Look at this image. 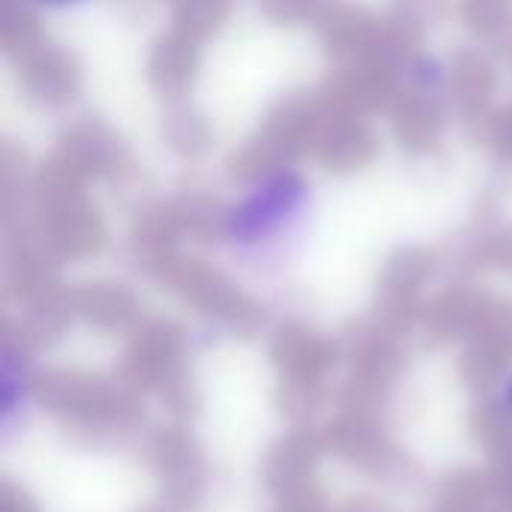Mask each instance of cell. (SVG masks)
<instances>
[{
	"instance_id": "6da1fadb",
	"label": "cell",
	"mask_w": 512,
	"mask_h": 512,
	"mask_svg": "<svg viewBox=\"0 0 512 512\" xmlns=\"http://www.w3.org/2000/svg\"><path fill=\"white\" fill-rule=\"evenodd\" d=\"M324 213V186L297 156H267L243 168L219 195L207 237L240 276H288L312 249Z\"/></svg>"
},
{
	"instance_id": "7a4b0ae2",
	"label": "cell",
	"mask_w": 512,
	"mask_h": 512,
	"mask_svg": "<svg viewBox=\"0 0 512 512\" xmlns=\"http://www.w3.org/2000/svg\"><path fill=\"white\" fill-rule=\"evenodd\" d=\"M39 411V372L30 354L0 339V450L18 447Z\"/></svg>"
},
{
	"instance_id": "3957f363",
	"label": "cell",
	"mask_w": 512,
	"mask_h": 512,
	"mask_svg": "<svg viewBox=\"0 0 512 512\" xmlns=\"http://www.w3.org/2000/svg\"><path fill=\"white\" fill-rule=\"evenodd\" d=\"M402 81L417 99H441L453 87V66L435 51H417L402 63Z\"/></svg>"
},
{
	"instance_id": "277c9868",
	"label": "cell",
	"mask_w": 512,
	"mask_h": 512,
	"mask_svg": "<svg viewBox=\"0 0 512 512\" xmlns=\"http://www.w3.org/2000/svg\"><path fill=\"white\" fill-rule=\"evenodd\" d=\"M489 408L492 414L512 426V357L495 372L492 378V387H489Z\"/></svg>"
},
{
	"instance_id": "5b68a950",
	"label": "cell",
	"mask_w": 512,
	"mask_h": 512,
	"mask_svg": "<svg viewBox=\"0 0 512 512\" xmlns=\"http://www.w3.org/2000/svg\"><path fill=\"white\" fill-rule=\"evenodd\" d=\"M24 9H30L33 15H45V18H69V15H81L90 12L96 6H102L105 0H18Z\"/></svg>"
},
{
	"instance_id": "8992f818",
	"label": "cell",
	"mask_w": 512,
	"mask_h": 512,
	"mask_svg": "<svg viewBox=\"0 0 512 512\" xmlns=\"http://www.w3.org/2000/svg\"><path fill=\"white\" fill-rule=\"evenodd\" d=\"M0 36H3V9H0Z\"/></svg>"
}]
</instances>
